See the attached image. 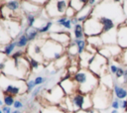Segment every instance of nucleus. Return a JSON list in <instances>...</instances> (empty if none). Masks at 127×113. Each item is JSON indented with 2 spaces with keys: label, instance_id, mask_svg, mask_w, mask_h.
Masks as SVG:
<instances>
[{
  "label": "nucleus",
  "instance_id": "nucleus-23",
  "mask_svg": "<svg viewBox=\"0 0 127 113\" xmlns=\"http://www.w3.org/2000/svg\"><path fill=\"white\" fill-rule=\"evenodd\" d=\"M24 34L27 36L29 42H32V41H35L39 35V32L35 29V28H26L24 30Z\"/></svg>",
  "mask_w": 127,
  "mask_h": 113
},
{
  "label": "nucleus",
  "instance_id": "nucleus-8",
  "mask_svg": "<svg viewBox=\"0 0 127 113\" xmlns=\"http://www.w3.org/2000/svg\"><path fill=\"white\" fill-rule=\"evenodd\" d=\"M107 64H108V59L97 53L94 56V59H93L92 63L89 65L88 69L90 71H92L95 75H97L98 77H101L106 73Z\"/></svg>",
  "mask_w": 127,
  "mask_h": 113
},
{
  "label": "nucleus",
  "instance_id": "nucleus-42",
  "mask_svg": "<svg viewBox=\"0 0 127 113\" xmlns=\"http://www.w3.org/2000/svg\"><path fill=\"white\" fill-rule=\"evenodd\" d=\"M14 108H15V110H19V109H21V108H23L24 107V104L20 101V100H15V103H14Z\"/></svg>",
  "mask_w": 127,
  "mask_h": 113
},
{
  "label": "nucleus",
  "instance_id": "nucleus-21",
  "mask_svg": "<svg viewBox=\"0 0 127 113\" xmlns=\"http://www.w3.org/2000/svg\"><path fill=\"white\" fill-rule=\"evenodd\" d=\"M41 113H66L64 108L59 107L57 105H50V106H46L44 107L42 110H40Z\"/></svg>",
  "mask_w": 127,
  "mask_h": 113
},
{
  "label": "nucleus",
  "instance_id": "nucleus-48",
  "mask_svg": "<svg viewBox=\"0 0 127 113\" xmlns=\"http://www.w3.org/2000/svg\"><path fill=\"white\" fill-rule=\"evenodd\" d=\"M97 3H100V2H99V1H95V0H88V1H87V4H88L89 6H91V7L96 6L95 4H97Z\"/></svg>",
  "mask_w": 127,
  "mask_h": 113
},
{
  "label": "nucleus",
  "instance_id": "nucleus-17",
  "mask_svg": "<svg viewBox=\"0 0 127 113\" xmlns=\"http://www.w3.org/2000/svg\"><path fill=\"white\" fill-rule=\"evenodd\" d=\"M99 21H100V23L103 27V33H107L109 31L115 29V24H114V22L111 18L101 16V17H99Z\"/></svg>",
  "mask_w": 127,
  "mask_h": 113
},
{
  "label": "nucleus",
  "instance_id": "nucleus-31",
  "mask_svg": "<svg viewBox=\"0 0 127 113\" xmlns=\"http://www.w3.org/2000/svg\"><path fill=\"white\" fill-rule=\"evenodd\" d=\"M53 26V22L52 21H48L42 28H40V29H36L38 32H39V34H46V33H48L50 30H51V27Z\"/></svg>",
  "mask_w": 127,
  "mask_h": 113
},
{
  "label": "nucleus",
  "instance_id": "nucleus-45",
  "mask_svg": "<svg viewBox=\"0 0 127 113\" xmlns=\"http://www.w3.org/2000/svg\"><path fill=\"white\" fill-rule=\"evenodd\" d=\"M71 26H72V25H71V19H67L63 28H64V29H66V30H69V29H71Z\"/></svg>",
  "mask_w": 127,
  "mask_h": 113
},
{
  "label": "nucleus",
  "instance_id": "nucleus-33",
  "mask_svg": "<svg viewBox=\"0 0 127 113\" xmlns=\"http://www.w3.org/2000/svg\"><path fill=\"white\" fill-rule=\"evenodd\" d=\"M76 11L74 10V9H72L70 6H68V8L66 9V11H65V14H64V16L66 17V18H68V19H72V18H74V17H76Z\"/></svg>",
  "mask_w": 127,
  "mask_h": 113
},
{
  "label": "nucleus",
  "instance_id": "nucleus-6",
  "mask_svg": "<svg viewBox=\"0 0 127 113\" xmlns=\"http://www.w3.org/2000/svg\"><path fill=\"white\" fill-rule=\"evenodd\" d=\"M69 97H70V100L72 102L74 112L80 111V110H89V109L93 108V102H92L91 94H82V93L77 91Z\"/></svg>",
  "mask_w": 127,
  "mask_h": 113
},
{
  "label": "nucleus",
  "instance_id": "nucleus-15",
  "mask_svg": "<svg viewBox=\"0 0 127 113\" xmlns=\"http://www.w3.org/2000/svg\"><path fill=\"white\" fill-rule=\"evenodd\" d=\"M22 7L24 12L27 14H38L39 11L41 10V6L40 5H35V3H33L32 1H24L22 2Z\"/></svg>",
  "mask_w": 127,
  "mask_h": 113
},
{
  "label": "nucleus",
  "instance_id": "nucleus-32",
  "mask_svg": "<svg viewBox=\"0 0 127 113\" xmlns=\"http://www.w3.org/2000/svg\"><path fill=\"white\" fill-rule=\"evenodd\" d=\"M26 19H27L28 28H34L35 23H36V15H34V14H27L26 15Z\"/></svg>",
  "mask_w": 127,
  "mask_h": 113
},
{
  "label": "nucleus",
  "instance_id": "nucleus-40",
  "mask_svg": "<svg viewBox=\"0 0 127 113\" xmlns=\"http://www.w3.org/2000/svg\"><path fill=\"white\" fill-rule=\"evenodd\" d=\"M118 65H116V64H114V63H111L110 65H109V71H110V73L111 74H113V75H115V73L117 72V70H118Z\"/></svg>",
  "mask_w": 127,
  "mask_h": 113
},
{
  "label": "nucleus",
  "instance_id": "nucleus-1",
  "mask_svg": "<svg viewBox=\"0 0 127 113\" xmlns=\"http://www.w3.org/2000/svg\"><path fill=\"white\" fill-rule=\"evenodd\" d=\"M71 77L77 85V91L82 94H92L100 85V77L88 68H79Z\"/></svg>",
  "mask_w": 127,
  "mask_h": 113
},
{
  "label": "nucleus",
  "instance_id": "nucleus-54",
  "mask_svg": "<svg viewBox=\"0 0 127 113\" xmlns=\"http://www.w3.org/2000/svg\"><path fill=\"white\" fill-rule=\"evenodd\" d=\"M0 113H3V112H2V109H1V108H0Z\"/></svg>",
  "mask_w": 127,
  "mask_h": 113
},
{
  "label": "nucleus",
  "instance_id": "nucleus-43",
  "mask_svg": "<svg viewBox=\"0 0 127 113\" xmlns=\"http://www.w3.org/2000/svg\"><path fill=\"white\" fill-rule=\"evenodd\" d=\"M22 56H23V52H22V51H17V52H15V53L11 56V57H12L13 59H16V58H20Z\"/></svg>",
  "mask_w": 127,
  "mask_h": 113
},
{
  "label": "nucleus",
  "instance_id": "nucleus-2",
  "mask_svg": "<svg viewBox=\"0 0 127 113\" xmlns=\"http://www.w3.org/2000/svg\"><path fill=\"white\" fill-rule=\"evenodd\" d=\"M0 88H2L4 94L12 96H18L27 92L26 82L23 79L8 76L4 73H0Z\"/></svg>",
  "mask_w": 127,
  "mask_h": 113
},
{
  "label": "nucleus",
  "instance_id": "nucleus-5",
  "mask_svg": "<svg viewBox=\"0 0 127 113\" xmlns=\"http://www.w3.org/2000/svg\"><path fill=\"white\" fill-rule=\"evenodd\" d=\"M68 1L64 0H56V1H48L46 8L47 16L50 18H60L64 16L66 9L68 8Z\"/></svg>",
  "mask_w": 127,
  "mask_h": 113
},
{
  "label": "nucleus",
  "instance_id": "nucleus-51",
  "mask_svg": "<svg viewBox=\"0 0 127 113\" xmlns=\"http://www.w3.org/2000/svg\"><path fill=\"white\" fill-rule=\"evenodd\" d=\"M12 113H22V112H20L19 110H14V111H13Z\"/></svg>",
  "mask_w": 127,
  "mask_h": 113
},
{
  "label": "nucleus",
  "instance_id": "nucleus-12",
  "mask_svg": "<svg viewBox=\"0 0 127 113\" xmlns=\"http://www.w3.org/2000/svg\"><path fill=\"white\" fill-rule=\"evenodd\" d=\"M117 45L122 50H127V25L121 23L117 27Z\"/></svg>",
  "mask_w": 127,
  "mask_h": 113
},
{
  "label": "nucleus",
  "instance_id": "nucleus-19",
  "mask_svg": "<svg viewBox=\"0 0 127 113\" xmlns=\"http://www.w3.org/2000/svg\"><path fill=\"white\" fill-rule=\"evenodd\" d=\"M3 6L10 12V14H11V12H16V11H18L21 7H22V2H20V1H15V0H12V1H7V2H5L4 4H3Z\"/></svg>",
  "mask_w": 127,
  "mask_h": 113
},
{
  "label": "nucleus",
  "instance_id": "nucleus-24",
  "mask_svg": "<svg viewBox=\"0 0 127 113\" xmlns=\"http://www.w3.org/2000/svg\"><path fill=\"white\" fill-rule=\"evenodd\" d=\"M6 28L2 27L0 24V45H7L10 43V38L8 32L5 30Z\"/></svg>",
  "mask_w": 127,
  "mask_h": 113
},
{
  "label": "nucleus",
  "instance_id": "nucleus-13",
  "mask_svg": "<svg viewBox=\"0 0 127 113\" xmlns=\"http://www.w3.org/2000/svg\"><path fill=\"white\" fill-rule=\"evenodd\" d=\"M104 46L108 45H117V29H113L107 33H102L100 36Z\"/></svg>",
  "mask_w": 127,
  "mask_h": 113
},
{
  "label": "nucleus",
  "instance_id": "nucleus-28",
  "mask_svg": "<svg viewBox=\"0 0 127 113\" xmlns=\"http://www.w3.org/2000/svg\"><path fill=\"white\" fill-rule=\"evenodd\" d=\"M66 53L68 55H70L71 56H78V51H77V47L76 45L74 44L73 41H71V43L69 44V46L66 48Z\"/></svg>",
  "mask_w": 127,
  "mask_h": 113
},
{
  "label": "nucleus",
  "instance_id": "nucleus-7",
  "mask_svg": "<svg viewBox=\"0 0 127 113\" xmlns=\"http://www.w3.org/2000/svg\"><path fill=\"white\" fill-rule=\"evenodd\" d=\"M82 25H83L84 35L86 38L94 37V36H101L103 33V27L99 21V18H95L91 16Z\"/></svg>",
  "mask_w": 127,
  "mask_h": 113
},
{
  "label": "nucleus",
  "instance_id": "nucleus-25",
  "mask_svg": "<svg viewBox=\"0 0 127 113\" xmlns=\"http://www.w3.org/2000/svg\"><path fill=\"white\" fill-rule=\"evenodd\" d=\"M15 42H16V45H17V48H19V49H23V48H25L26 46H27V44L29 43V40H28V38H27V36L23 33L22 35H20L17 39H15L14 40Z\"/></svg>",
  "mask_w": 127,
  "mask_h": 113
},
{
  "label": "nucleus",
  "instance_id": "nucleus-47",
  "mask_svg": "<svg viewBox=\"0 0 127 113\" xmlns=\"http://www.w3.org/2000/svg\"><path fill=\"white\" fill-rule=\"evenodd\" d=\"M120 108L125 110L127 109V99H124V100H120Z\"/></svg>",
  "mask_w": 127,
  "mask_h": 113
},
{
  "label": "nucleus",
  "instance_id": "nucleus-52",
  "mask_svg": "<svg viewBox=\"0 0 127 113\" xmlns=\"http://www.w3.org/2000/svg\"><path fill=\"white\" fill-rule=\"evenodd\" d=\"M3 104H4V102H3V101H2V100H1V99H0V106H2V105H3Z\"/></svg>",
  "mask_w": 127,
  "mask_h": 113
},
{
  "label": "nucleus",
  "instance_id": "nucleus-9",
  "mask_svg": "<svg viewBox=\"0 0 127 113\" xmlns=\"http://www.w3.org/2000/svg\"><path fill=\"white\" fill-rule=\"evenodd\" d=\"M45 94H46V97H47V101H49L51 105L62 104L63 101L64 100V98L66 97L64 90L62 89V87L59 84L55 85L54 87H52L50 89H47Z\"/></svg>",
  "mask_w": 127,
  "mask_h": 113
},
{
  "label": "nucleus",
  "instance_id": "nucleus-26",
  "mask_svg": "<svg viewBox=\"0 0 127 113\" xmlns=\"http://www.w3.org/2000/svg\"><path fill=\"white\" fill-rule=\"evenodd\" d=\"M72 41L74 42V44H75L76 47H77L78 56H80L83 52H85V49H86V46H87L86 39H83V40H75V39H73Z\"/></svg>",
  "mask_w": 127,
  "mask_h": 113
},
{
  "label": "nucleus",
  "instance_id": "nucleus-16",
  "mask_svg": "<svg viewBox=\"0 0 127 113\" xmlns=\"http://www.w3.org/2000/svg\"><path fill=\"white\" fill-rule=\"evenodd\" d=\"M112 89H113V94L116 96L117 99L119 100L127 99V88L124 85H119L117 82H115Z\"/></svg>",
  "mask_w": 127,
  "mask_h": 113
},
{
  "label": "nucleus",
  "instance_id": "nucleus-38",
  "mask_svg": "<svg viewBox=\"0 0 127 113\" xmlns=\"http://www.w3.org/2000/svg\"><path fill=\"white\" fill-rule=\"evenodd\" d=\"M34 80H35L36 85H37V86H40V85H42L45 81H47V80H48V78H47V77H43V76L39 75V76H37Z\"/></svg>",
  "mask_w": 127,
  "mask_h": 113
},
{
  "label": "nucleus",
  "instance_id": "nucleus-36",
  "mask_svg": "<svg viewBox=\"0 0 127 113\" xmlns=\"http://www.w3.org/2000/svg\"><path fill=\"white\" fill-rule=\"evenodd\" d=\"M67 19H68V18H66L65 16H62V17H60V18H58V19L56 20V24H57L59 27H62V28H63Z\"/></svg>",
  "mask_w": 127,
  "mask_h": 113
},
{
  "label": "nucleus",
  "instance_id": "nucleus-4",
  "mask_svg": "<svg viewBox=\"0 0 127 113\" xmlns=\"http://www.w3.org/2000/svg\"><path fill=\"white\" fill-rule=\"evenodd\" d=\"M65 48H64L62 45L52 41V40H46L44 44L42 45V53L44 60H59L61 57L64 56V52Z\"/></svg>",
  "mask_w": 127,
  "mask_h": 113
},
{
  "label": "nucleus",
  "instance_id": "nucleus-14",
  "mask_svg": "<svg viewBox=\"0 0 127 113\" xmlns=\"http://www.w3.org/2000/svg\"><path fill=\"white\" fill-rule=\"evenodd\" d=\"M92 11H93V7L89 6L88 4H86L77 14H76V18L78 23L83 24L88 18H90L92 16Z\"/></svg>",
  "mask_w": 127,
  "mask_h": 113
},
{
  "label": "nucleus",
  "instance_id": "nucleus-44",
  "mask_svg": "<svg viewBox=\"0 0 127 113\" xmlns=\"http://www.w3.org/2000/svg\"><path fill=\"white\" fill-rule=\"evenodd\" d=\"M74 113H100V111H97L95 110L94 108L92 109H89V110H80V111H76Z\"/></svg>",
  "mask_w": 127,
  "mask_h": 113
},
{
  "label": "nucleus",
  "instance_id": "nucleus-18",
  "mask_svg": "<svg viewBox=\"0 0 127 113\" xmlns=\"http://www.w3.org/2000/svg\"><path fill=\"white\" fill-rule=\"evenodd\" d=\"M86 42H87V45H90L92 46L93 48H95L97 51L99 49H101L104 44H103V41L101 39L100 36H94V37H88L86 38Z\"/></svg>",
  "mask_w": 127,
  "mask_h": 113
},
{
  "label": "nucleus",
  "instance_id": "nucleus-34",
  "mask_svg": "<svg viewBox=\"0 0 127 113\" xmlns=\"http://www.w3.org/2000/svg\"><path fill=\"white\" fill-rule=\"evenodd\" d=\"M26 86H27V92H30V91L34 90V89L37 87V85H36L34 79H29V80H27V81H26Z\"/></svg>",
  "mask_w": 127,
  "mask_h": 113
},
{
  "label": "nucleus",
  "instance_id": "nucleus-35",
  "mask_svg": "<svg viewBox=\"0 0 127 113\" xmlns=\"http://www.w3.org/2000/svg\"><path fill=\"white\" fill-rule=\"evenodd\" d=\"M29 63H30L31 68H34V69H37L40 65V61H38L36 58H33V57L29 58Z\"/></svg>",
  "mask_w": 127,
  "mask_h": 113
},
{
  "label": "nucleus",
  "instance_id": "nucleus-29",
  "mask_svg": "<svg viewBox=\"0 0 127 113\" xmlns=\"http://www.w3.org/2000/svg\"><path fill=\"white\" fill-rule=\"evenodd\" d=\"M3 102H4V105H5V106L11 107V106H13V105H14V103H15V98H14V96H12V95L4 94Z\"/></svg>",
  "mask_w": 127,
  "mask_h": 113
},
{
  "label": "nucleus",
  "instance_id": "nucleus-53",
  "mask_svg": "<svg viewBox=\"0 0 127 113\" xmlns=\"http://www.w3.org/2000/svg\"><path fill=\"white\" fill-rule=\"evenodd\" d=\"M1 8H2V5H1V3H0V17L2 16V15H1Z\"/></svg>",
  "mask_w": 127,
  "mask_h": 113
},
{
  "label": "nucleus",
  "instance_id": "nucleus-22",
  "mask_svg": "<svg viewBox=\"0 0 127 113\" xmlns=\"http://www.w3.org/2000/svg\"><path fill=\"white\" fill-rule=\"evenodd\" d=\"M86 4H87V1H84V0H71V1H68V5L72 9H74L76 11V13H78Z\"/></svg>",
  "mask_w": 127,
  "mask_h": 113
},
{
  "label": "nucleus",
  "instance_id": "nucleus-30",
  "mask_svg": "<svg viewBox=\"0 0 127 113\" xmlns=\"http://www.w3.org/2000/svg\"><path fill=\"white\" fill-rule=\"evenodd\" d=\"M7 61H8V56L4 54V52H1L0 51V71H2V70L5 69V66H6Z\"/></svg>",
  "mask_w": 127,
  "mask_h": 113
},
{
  "label": "nucleus",
  "instance_id": "nucleus-39",
  "mask_svg": "<svg viewBox=\"0 0 127 113\" xmlns=\"http://www.w3.org/2000/svg\"><path fill=\"white\" fill-rule=\"evenodd\" d=\"M110 107L112 109H115V110H118L120 108V100L117 99V98H113L111 104H110Z\"/></svg>",
  "mask_w": 127,
  "mask_h": 113
},
{
  "label": "nucleus",
  "instance_id": "nucleus-46",
  "mask_svg": "<svg viewBox=\"0 0 127 113\" xmlns=\"http://www.w3.org/2000/svg\"><path fill=\"white\" fill-rule=\"evenodd\" d=\"M1 109H2V112H3V113H12V112H13L11 107H8V106H5V105L2 106Z\"/></svg>",
  "mask_w": 127,
  "mask_h": 113
},
{
  "label": "nucleus",
  "instance_id": "nucleus-3",
  "mask_svg": "<svg viewBox=\"0 0 127 113\" xmlns=\"http://www.w3.org/2000/svg\"><path fill=\"white\" fill-rule=\"evenodd\" d=\"M112 93L113 92H111V89L107 88L105 85L100 83L98 88L91 94L93 108L97 111L108 109V107L110 106L113 100Z\"/></svg>",
  "mask_w": 127,
  "mask_h": 113
},
{
  "label": "nucleus",
  "instance_id": "nucleus-55",
  "mask_svg": "<svg viewBox=\"0 0 127 113\" xmlns=\"http://www.w3.org/2000/svg\"><path fill=\"white\" fill-rule=\"evenodd\" d=\"M38 113H41V112H40V111H39V112H38Z\"/></svg>",
  "mask_w": 127,
  "mask_h": 113
},
{
  "label": "nucleus",
  "instance_id": "nucleus-49",
  "mask_svg": "<svg viewBox=\"0 0 127 113\" xmlns=\"http://www.w3.org/2000/svg\"><path fill=\"white\" fill-rule=\"evenodd\" d=\"M121 84H127V68L125 69V73H124V76H123Z\"/></svg>",
  "mask_w": 127,
  "mask_h": 113
},
{
  "label": "nucleus",
  "instance_id": "nucleus-50",
  "mask_svg": "<svg viewBox=\"0 0 127 113\" xmlns=\"http://www.w3.org/2000/svg\"><path fill=\"white\" fill-rule=\"evenodd\" d=\"M110 113H119V111L118 110H115V109H112Z\"/></svg>",
  "mask_w": 127,
  "mask_h": 113
},
{
  "label": "nucleus",
  "instance_id": "nucleus-10",
  "mask_svg": "<svg viewBox=\"0 0 127 113\" xmlns=\"http://www.w3.org/2000/svg\"><path fill=\"white\" fill-rule=\"evenodd\" d=\"M59 85L62 87V89L64 90V92L66 96H71L72 94L77 92V85L69 73L61 79Z\"/></svg>",
  "mask_w": 127,
  "mask_h": 113
},
{
  "label": "nucleus",
  "instance_id": "nucleus-41",
  "mask_svg": "<svg viewBox=\"0 0 127 113\" xmlns=\"http://www.w3.org/2000/svg\"><path fill=\"white\" fill-rule=\"evenodd\" d=\"M42 88H43V85H40V86H37L34 90H33V92H32V94H31V97L32 98H35L39 93H40V91L42 90Z\"/></svg>",
  "mask_w": 127,
  "mask_h": 113
},
{
  "label": "nucleus",
  "instance_id": "nucleus-20",
  "mask_svg": "<svg viewBox=\"0 0 127 113\" xmlns=\"http://www.w3.org/2000/svg\"><path fill=\"white\" fill-rule=\"evenodd\" d=\"M73 39L75 40H83L85 39L84 31H83V25L81 23H78L73 27Z\"/></svg>",
  "mask_w": 127,
  "mask_h": 113
},
{
  "label": "nucleus",
  "instance_id": "nucleus-27",
  "mask_svg": "<svg viewBox=\"0 0 127 113\" xmlns=\"http://www.w3.org/2000/svg\"><path fill=\"white\" fill-rule=\"evenodd\" d=\"M16 48H17L16 42H15V41H12V42H10L9 44H7L6 46H4L3 52H4V54H5L7 56H12V55L14 54V50H15Z\"/></svg>",
  "mask_w": 127,
  "mask_h": 113
},
{
  "label": "nucleus",
  "instance_id": "nucleus-37",
  "mask_svg": "<svg viewBox=\"0 0 127 113\" xmlns=\"http://www.w3.org/2000/svg\"><path fill=\"white\" fill-rule=\"evenodd\" d=\"M124 73H125V69L123 68V66H119V67H118V70H117V72L115 73V77H116V79H120V78H123V76H124Z\"/></svg>",
  "mask_w": 127,
  "mask_h": 113
},
{
  "label": "nucleus",
  "instance_id": "nucleus-11",
  "mask_svg": "<svg viewBox=\"0 0 127 113\" xmlns=\"http://www.w3.org/2000/svg\"><path fill=\"white\" fill-rule=\"evenodd\" d=\"M49 39L62 45L64 48H67L69 46V44L71 43V38L70 35L65 33V32H53L49 34Z\"/></svg>",
  "mask_w": 127,
  "mask_h": 113
}]
</instances>
